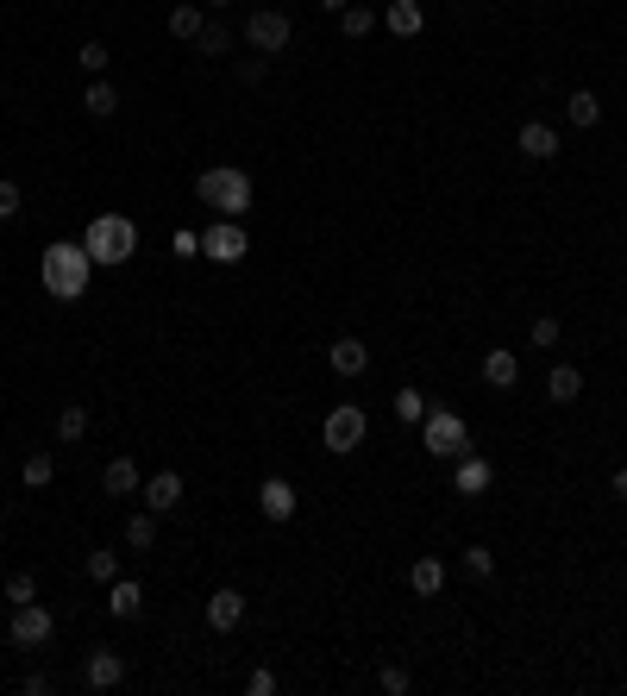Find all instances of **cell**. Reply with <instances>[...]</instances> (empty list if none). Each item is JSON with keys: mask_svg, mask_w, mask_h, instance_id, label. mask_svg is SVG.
<instances>
[{"mask_svg": "<svg viewBox=\"0 0 627 696\" xmlns=\"http://www.w3.org/2000/svg\"><path fill=\"white\" fill-rule=\"evenodd\" d=\"M88 276H95V258H88V245H82V239L44 245L38 283H44V295H51V301H82V295H88Z\"/></svg>", "mask_w": 627, "mask_h": 696, "instance_id": "cell-1", "label": "cell"}, {"mask_svg": "<svg viewBox=\"0 0 627 696\" xmlns=\"http://www.w3.org/2000/svg\"><path fill=\"white\" fill-rule=\"evenodd\" d=\"M82 245H88V258H95V264H113V270H120V264L138 258V226H132L126 214H95V220L82 226Z\"/></svg>", "mask_w": 627, "mask_h": 696, "instance_id": "cell-2", "label": "cell"}, {"mask_svg": "<svg viewBox=\"0 0 627 696\" xmlns=\"http://www.w3.org/2000/svg\"><path fill=\"white\" fill-rule=\"evenodd\" d=\"M195 201H207L220 220H239V214H251V176L232 164H214L195 176Z\"/></svg>", "mask_w": 627, "mask_h": 696, "instance_id": "cell-3", "label": "cell"}, {"mask_svg": "<svg viewBox=\"0 0 627 696\" xmlns=\"http://www.w3.org/2000/svg\"><path fill=\"white\" fill-rule=\"evenodd\" d=\"M421 446H427L433 458H464V452H471V427H464V414H458V408H427Z\"/></svg>", "mask_w": 627, "mask_h": 696, "instance_id": "cell-4", "label": "cell"}, {"mask_svg": "<svg viewBox=\"0 0 627 696\" xmlns=\"http://www.w3.org/2000/svg\"><path fill=\"white\" fill-rule=\"evenodd\" d=\"M364 433H370L364 408H358V402H333V408H327V421H320V446L345 458V452H358V446H364Z\"/></svg>", "mask_w": 627, "mask_h": 696, "instance_id": "cell-5", "label": "cell"}, {"mask_svg": "<svg viewBox=\"0 0 627 696\" xmlns=\"http://www.w3.org/2000/svg\"><path fill=\"white\" fill-rule=\"evenodd\" d=\"M245 38H251V51H264V57H276V51H289V38H295V26H289V13H276V7H258L245 19Z\"/></svg>", "mask_w": 627, "mask_h": 696, "instance_id": "cell-6", "label": "cell"}, {"mask_svg": "<svg viewBox=\"0 0 627 696\" xmlns=\"http://www.w3.org/2000/svg\"><path fill=\"white\" fill-rule=\"evenodd\" d=\"M245 251H251V239H245L239 220H214L201 232V258H214V264H239Z\"/></svg>", "mask_w": 627, "mask_h": 696, "instance_id": "cell-7", "label": "cell"}, {"mask_svg": "<svg viewBox=\"0 0 627 696\" xmlns=\"http://www.w3.org/2000/svg\"><path fill=\"white\" fill-rule=\"evenodd\" d=\"M7 634H13V646H44L51 640V609H44V602H19L13 609V621H7Z\"/></svg>", "mask_w": 627, "mask_h": 696, "instance_id": "cell-8", "label": "cell"}, {"mask_svg": "<svg viewBox=\"0 0 627 696\" xmlns=\"http://www.w3.org/2000/svg\"><path fill=\"white\" fill-rule=\"evenodd\" d=\"M490 483H496V464H490V458H477V452L452 458V490H458V496H483Z\"/></svg>", "mask_w": 627, "mask_h": 696, "instance_id": "cell-9", "label": "cell"}, {"mask_svg": "<svg viewBox=\"0 0 627 696\" xmlns=\"http://www.w3.org/2000/svg\"><path fill=\"white\" fill-rule=\"evenodd\" d=\"M126 678V659L113 653V646H95V653H88V665H82V684L88 690H113Z\"/></svg>", "mask_w": 627, "mask_h": 696, "instance_id": "cell-10", "label": "cell"}, {"mask_svg": "<svg viewBox=\"0 0 627 696\" xmlns=\"http://www.w3.org/2000/svg\"><path fill=\"white\" fill-rule=\"evenodd\" d=\"M515 151H521V157H533V164H552V157H559V132H552L546 120H527V126H521V138H515Z\"/></svg>", "mask_w": 627, "mask_h": 696, "instance_id": "cell-11", "label": "cell"}, {"mask_svg": "<svg viewBox=\"0 0 627 696\" xmlns=\"http://www.w3.org/2000/svg\"><path fill=\"white\" fill-rule=\"evenodd\" d=\"M138 502H145L151 515H170V508L182 502V477H176V471H157V477H145V490H138Z\"/></svg>", "mask_w": 627, "mask_h": 696, "instance_id": "cell-12", "label": "cell"}, {"mask_svg": "<svg viewBox=\"0 0 627 696\" xmlns=\"http://www.w3.org/2000/svg\"><path fill=\"white\" fill-rule=\"evenodd\" d=\"M239 621H245V596L239 590H214V596H207V628H214V634H232Z\"/></svg>", "mask_w": 627, "mask_h": 696, "instance_id": "cell-13", "label": "cell"}, {"mask_svg": "<svg viewBox=\"0 0 627 696\" xmlns=\"http://www.w3.org/2000/svg\"><path fill=\"white\" fill-rule=\"evenodd\" d=\"M327 364L339 370V377H364V370H370L364 339H352V333H345V339H333V345H327Z\"/></svg>", "mask_w": 627, "mask_h": 696, "instance_id": "cell-14", "label": "cell"}, {"mask_svg": "<svg viewBox=\"0 0 627 696\" xmlns=\"http://www.w3.org/2000/svg\"><path fill=\"white\" fill-rule=\"evenodd\" d=\"M101 483H107V496H138V490H145V471H138V464L120 452V458H107Z\"/></svg>", "mask_w": 627, "mask_h": 696, "instance_id": "cell-15", "label": "cell"}, {"mask_svg": "<svg viewBox=\"0 0 627 696\" xmlns=\"http://www.w3.org/2000/svg\"><path fill=\"white\" fill-rule=\"evenodd\" d=\"M483 383H490V389H515V383H521V358L508 352V345L483 352Z\"/></svg>", "mask_w": 627, "mask_h": 696, "instance_id": "cell-16", "label": "cell"}, {"mask_svg": "<svg viewBox=\"0 0 627 696\" xmlns=\"http://www.w3.org/2000/svg\"><path fill=\"white\" fill-rule=\"evenodd\" d=\"M383 26L396 32V38H421V26H427V7H421V0H389Z\"/></svg>", "mask_w": 627, "mask_h": 696, "instance_id": "cell-17", "label": "cell"}, {"mask_svg": "<svg viewBox=\"0 0 627 696\" xmlns=\"http://www.w3.org/2000/svg\"><path fill=\"white\" fill-rule=\"evenodd\" d=\"M258 508H264V521H289L295 515V490H289L283 477H264L258 483Z\"/></svg>", "mask_w": 627, "mask_h": 696, "instance_id": "cell-18", "label": "cell"}, {"mask_svg": "<svg viewBox=\"0 0 627 696\" xmlns=\"http://www.w3.org/2000/svg\"><path fill=\"white\" fill-rule=\"evenodd\" d=\"M138 609H145V590L126 584V577H113V584H107V615L113 621H138Z\"/></svg>", "mask_w": 627, "mask_h": 696, "instance_id": "cell-19", "label": "cell"}, {"mask_svg": "<svg viewBox=\"0 0 627 696\" xmlns=\"http://www.w3.org/2000/svg\"><path fill=\"white\" fill-rule=\"evenodd\" d=\"M408 584H414V596H439L446 590V565H439L433 552H421V559L408 565Z\"/></svg>", "mask_w": 627, "mask_h": 696, "instance_id": "cell-20", "label": "cell"}, {"mask_svg": "<svg viewBox=\"0 0 627 696\" xmlns=\"http://www.w3.org/2000/svg\"><path fill=\"white\" fill-rule=\"evenodd\" d=\"M546 396L552 402H577V396H584V370H577V364H552L546 370Z\"/></svg>", "mask_w": 627, "mask_h": 696, "instance_id": "cell-21", "label": "cell"}, {"mask_svg": "<svg viewBox=\"0 0 627 696\" xmlns=\"http://www.w3.org/2000/svg\"><path fill=\"white\" fill-rule=\"evenodd\" d=\"M201 26H207V7H195V0H182V7H170V38L195 44V38H201Z\"/></svg>", "mask_w": 627, "mask_h": 696, "instance_id": "cell-22", "label": "cell"}, {"mask_svg": "<svg viewBox=\"0 0 627 696\" xmlns=\"http://www.w3.org/2000/svg\"><path fill=\"white\" fill-rule=\"evenodd\" d=\"M565 120H571L577 132H590V126L602 120V101L590 95V88H577V95H565Z\"/></svg>", "mask_w": 627, "mask_h": 696, "instance_id": "cell-23", "label": "cell"}, {"mask_svg": "<svg viewBox=\"0 0 627 696\" xmlns=\"http://www.w3.org/2000/svg\"><path fill=\"white\" fill-rule=\"evenodd\" d=\"M82 107L95 113V120H113V113H120V95H113L107 76H95V82H88V95H82Z\"/></svg>", "mask_w": 627, "mask_h": 696, "instance_id": "cell-24", "label": "cell"}, {"mask_svg": "<svg viewBox=\"0 0 627 696\" xmlns=\"http://www.w3.org/2000/svg\"><path fill=\"white\" fill-rule=\"evenodd\" d=\"M126 546L132 552H151L157 546V515H151V508H138V515L126 521Z\"/></svg>", "mask_w": 627, "mask_h": 696, "instance_id": "cell-25", "label": "cell"}, {"mask_svg": "<svg viewBox=\"0 0 627 696\" xmlns=\"http://www.w3.org/2000/svg\"><path fill=\"white\" fill-rule=\"evenodd\" d=\"M19 477H26V490H44V483L57 477V458H51V452H26V464H19Z\"/></svg>", "mask_w": 627, "mask_h": 696, "instance_id": "cell-26", "label": "cell"}, {"mask_svg": "<svg viewBox=\"0 0 627 696\" xmlns=\"http://www.w3.org/2000/svg\"><path fill=\"white\" fill-rule=\"evenodd\" d=\"M427 408H433V402L421 396V389H396V421H402V427H421Z\"/></svg>", "mask_w": 627, "mask_h": 696, "instance_id": "cell-27", "label": "cell"}, {"mask_svg": "<svg viewBox=\"0 0 627 696\" xmlns=\"http://www.w3.org/2000/svg\"><path fill=\"white\" fill-rule=\"evenodd\" d=\"M195 51H201V57H226V51H232V26L207 19V26H201V38H195Z\"/></svg>", "mask_w": 627, "mask_h": 696, "instance_id": "cell-28", "label": "cell"}, {"mask_svg": "<svg viewBox=\"0 0 627 696\" xmlns=\"http://www.w3.org/2000/svg\"><path fill=\"white\" fill-rule=\"evenodd\" d=\"M82 433H88V408H82V402H63V414H57V439H63V446H76Z\"/></svg>", "mask_w": 627, "mask_h": 696, "instance_id": "cell-29", "label": "cell"}, {"mask_svg": "<svg viewBox=\"0 0 627 696\" xmlns=\"http://www.w3.org/2000/svg\"><path fill=\"white\" fill-rule=\"evenodd\" d=\"M339 32L345 38H370V32H377V13H370V7H345L339 13Z\"/></svg>", "mask_w": 627, "mask_h": 696, "instance_id": "cell-30", "label": "cell"}, {"mask_svg": "<svg viewBox=\"0 0 627 696\" xmlns=\"http://www.w3.org/2000/svg\"><path fill=\"white\" fill-rule=\"evenodd\" d=\"M88 577H95V584H113V577H120V552H113V546L88 552Z\"/></svg>", "mask_w": 627, "mask_h": 696, "instance_id": "cell-31", "label": "cell"}, {"mask_svg": "<svg viewBox=\"0 0 627 696\" xmlns=\"http://www.w3.org/2000/svg\"><path fill=\"white\" fill-rule=\"evenodd\" d=\"M76 57H82V69H88V76H107V63H113V51H107L101 38H88V44H82Z\"/></svg>", "mask_w": 627, "mask_h": 696, "instance_id": "cell-32", "label": "cell"}, {"mask_svg": "<svg viewBox=\"0 0 627 696\" xmlns=\"http://www.w3.org/2000/svg\"><path fill=\"white\" fill-rule=\"evenodd\" d=\"M7 602H13V609H19V602H38V577L32 571H13L7 577Z\"/></svg>", "mask_w": 627, "mask_h": 696, "instance_id": "cell-33", "label": "cell"}, {"mask_svg": "<svg viewBox=\"0 0 627 696\" xmlns=\"http://www.w3.org/2000/svg\"><path fill=\"white\" fill-rule=\"evenodd\" d=\"M527 339L540 345V352H552V345L565 339V327H559V320H552V314H540V320H533V333H527Z\"/></svg>", "mask_w": 627, "mask_h": 696, "instance_id": "cell-34", "label": "cell"}, {"mask_svg": "<svg viewBox=\"0 0 627 696\" xmlns=\"http://www.w3.org/2000/svg\"><path fill=\"white\" fill-rule=\"evenodd\" d=\"M464 571L471 577H496V552L490 546H464Z\"/></svg>", "mask_w": 627, "mask_h": 696, "instance_id": "cell-35", "label": "cell"}, {"mask_svg": "<svg viewBox=\"0 0 627 696\" xmlns=\"http://www.w3.org/2000/svg\"><path fill=\"white\" fill-rule=\"evenodd\" d=\"M377 684H383V696H408V690H414V678H408L402 665H383V671H377Z\"/></svg>", "mask_w": 627, "mask_h": 696, "instance_id": "cell-36", "label": "cell"}, {"mask_svg": "<svg viewBox=\"0 0 627 696\" xmlns=\"http://www.w3.org/2000/svg\"><path fill=\"white\" fill-rule=\"evenodd\" d=\"M19 207H26V195H19V182H7V176H0V220H13Z\"/></svg>", "mask_w": 627, "mask_h": 696, "instance_id": "cell-37", "label": "cell"}, {"mask_svg": "<svg viewBox=\"0 0 627 696\" xmlns=\"http://www.w3.org/2000/svg\"><path fill=\"white\" fill-rule=\"evenodd\" d=\"M245 690H251V696H276V671H270V665H258V671L245 678Z\"/></svg>", "mask_w": 627, "mask_h": 696, "instance_id": "cell-38", "label": "cell"}, {"mask_svg": "<svg viewBox=\"0 0 627 696\" xmlns=\"http://www.w3.org/2000/svg\"><path fill=\"white\" fill-rule=\"evenodd\" d=\"M19 690H26V696H51L57 684H51V671H26V678H19Z\"/></svg>", "mask_w": 627, "mask_h": 696, "instance_id": "cell-39", "label": "cell"}, {"mask_svg": "<svg viewBox=\"0 0 627 696\" xmlns=\"http://www.w3.org/2000/svg\"><path fill=\"white\" fill-rule=\"evenodd\" d=\"M170 251H176V258H201V232H176Z\"/></svg>", "mask_w": 627, "mask_h": 696, "instance_id": "cell-40", "label": "cell"}, {"mask_svg": "<svg viewBox=\"0 0 627 696\" xmlns=\"http://www.w3.org/2000/svg\"><path fill=\"white\" fill-rule=\"evenodd\" d=\"M609 490H615V502L627 508V464H621V471H615V483H609Z\"/></svg>", "mask_w": 627, "mask_h": 696, "instance_id": "cell-41", "label": "cell"}, {"mask_svg": "<svg viewBox=\"0 0 627 696\" xmlns=\"http://www.w3.org/2000/svg\"><path fill=\"white\" fill-rule=\"evenodd\" d=\"M314 7H327V13H345V7H352V0H314Z\"/></svg>", "mask_w": 627, "mask_h": 696, "instance_id": "cell-42", "label": "cell"}, {"mask_svg": "<svg viewBox=\"0 0 627 696\" xmlns=\"http://www.w3.org/2000/svg\"><path fill=\"white\" fill-rule=\"evenodd\" d=\"M207 7H226V0H207Z\"/></svg>", "mask_w": 627, "mask_h": 696, "instance_id": "cell-43", "label": "cell"}]
</instances>
